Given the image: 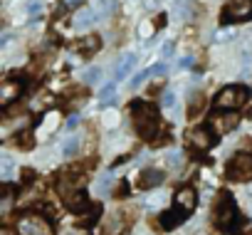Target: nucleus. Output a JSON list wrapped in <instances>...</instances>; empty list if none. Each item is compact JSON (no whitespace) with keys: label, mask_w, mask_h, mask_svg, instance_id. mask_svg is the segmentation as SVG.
Wrapping results in <instances>:
<instances>
[{"label":"nucleus","mask_w":252,"mask_h":235,"mask_svg":"<svg viewBox=\"0 0 252 235\" xmlns=\"http://www.w3.org/2000/svg\"><path fill=\"white\" fill-rule=\"evenodd\" d=\"M79 3H82V0H64V5H67V8H77Z\"/></svg>","instance_id":"30"},{"label":"nucleus","mask_w":252,"mask_h":235,"mask_svg":"<svg viewBox=\"0 0 252 235\" xmlns=\"http://www.w3.org/2000/svg\"><path fill=\"white\" fill-rule=\"evenodd\" d=\"M106 223H109V225L104 228V233H106V235H119V233H124V228H126V223H124V215H121V213H114Z\"/></svg>","instance_id":"13"},{"label":"nucleus","mask_w":252,"mask_h":235,"mask_svg":"<svg viewBox=\"0 0 252 235\" xmlns=\"http://www.w3.org/2000/svg\"><path fill=\"white\" fill-rule=\"evenodd\" d=\"M225 176L230 181H252V154H235L227 161Z\"/></svg>","instance_id":"5"},{"label":"nucleus","mask_w":252,"mask_h":235,"mask_svg":"<svg viewBox=\"0 0 252 235\" xmlns=\"http://www.w3.org/2000/svg\"><path fill=\"white\" fill-rule=\"evenodd\" d=\"M79 146H82L79 139H67L64 146H62V154L64 156H74V154H79Z\"/></svg>","instance_id":"17"},{"label":"nucleus","mask_w":252,"mask_h":235,"mask_svg":"<svg viewBox=\"0 0 252 235\" xmlns=\"http://www.w3.org/2000/svg\"><path fill=\"white\" fill-rule=\"evenodd\" d=\"M18 235H55V233H52V225L42 215L28 213L18 220Z\"/></svg>","instance_id":"6"},{"label":"nucleus","mask_w":252,"mask_h":235,"mask_svg":"<svg viewBox=\"0 0 252 235\" xmlns=\"http://www.w3.org/2000/svg\"><path fill=\"white\" fill-rule=\"evenodd\" d=\"M173 101H176L173 92H166V94H163V99H161V104H163L166 109H171V106H173Z\"/></svg>","instance_id":"23"},{"label":"nucleus","mask_w":252,"mask_h":235,"mask_svg":"<svg viewBox=\"0 0 252 235\" xmlns=\"http://www.w3.org/2000/svg\"><path fill=\"white\" fill-rule=\"evenodd\" d=\"M77 124H79V116L74 114V116H69V122H67V129L72 132V129H77Z\"/></svg>","instance_id":"25"},{"label":"nucleus","mask_w":252,"mask_h":235,"mask_svg":"<svg viewBox=\"0 0 252 235\" xmlns=\"http://www.w3.org/2000/svg\"><path fill=\"white\" fill-rule=\"evenodd\" d=\"M94 18H96V15H94L92 10H79V13L74 15V25H77V28H87V25L94 23Z\"/></svg>","instance_id":"15"},{"label":"nucleus","mask_w":252,"mask_h":235,"mask_svg":"<svg viewBox=\"0 0 252 235\" xmlns=\"http://www.w3.org/2000/svg\"><path fill=\"white\" fill-rule=\"evenodd\" d=\"M10 176H13V159L3 156V178H10Z\"/></svg>","instance_id":"22"},{"label":"nucleus","mask_w":252,"mask_h":235,"mask_svg":"<svg viewBox=\"0 0 252 235\" xmlns=\"http://www.w3.org/2000/svg\"><path fill=\"white\" fill-rule=\"evenodd\" d=\"M252 18V0H230L222 13V23H237V20H250Z\"/></svg>","instance_id":"7"},{"label":"nucleus","mask_w":252,"mask_h":235,"mask_svg":"<svg viewBox=\"0 0 252 235\" xmlns=\"http://www.w3.org/2000/svg\"><path fill=\"white\" fill-rule=\"evenodd\" d=\"M96 47H99V37L89 35V37H84V40H82V50H84L87 55H89V52H94Z\"/></svg>","instance_id":"18"},{"label":"nucleus","mask_w":252,"mask_h":235,"mask_svg":"<svg viewBox=\"0 0 252 235\" xmlns=\"http://www.w3.org/2000/svg\"><path fill=\"white\" fill-rule=\"evenodd\" d=\"M151 69H154V74H166V65H156Z\"/></svg>","instance_id":"26"},{"label":"nucleus","mask_w":252,"mask_h":235,"mask_svg":"<svg viewBox=\"0 0 252 235\" xmlns=\"http://www.w3.org/2000/svg\"><path fill=\"white\" fill-rule=\"evenodd\" d=\"M250 92L247 87H225L215 94V109L218 111H235L247 101Z\"/></svg>","instance_id":"4"},{"label":"nucleus","mask_w":252,"mask_h":235,"mask_svg":"<svg viewBox=\"0 0 252 235\" xmlns=\"http://www.w3.org/2000/svg\"><path fill=\"white\" fill-rule=\"evenodd\" d=\"M200 109H203V94H198V97H193V99H190V109H188V114H190V116H195Z\"/></svg>","instance_id":"21"},{"label":"nucleus","mask_w":252,"mask_h":235,"mask_svg":"<svg viewBox=\"0 0 252 235\" xmlns=\"http://www.w3.org/2000/svg\"><path fill=\"white\" fill-rule=\"evenodd\" d=\"M20 92H23V82H20V84H18V82H5V84H3V101L10 104L15 97H20Z\"/></svg>","instance_id":"14"},{"label":"nucleus","mask_w":252,"mask_h":235,"mask_svg":"<svg viewBox=\"0 0 252 235\" xmlns=\"http://www.w3.org/2000/svg\"><path fill=\"white\" fill-rule=\"evenodd\" d=\"M99 77H101V69H89V72L84 74V79H87V82H96Z\"/></svg>","instance_id":"24"},{"label":"nucleus","mask_w":252,"mask_h":235,"mask_svg":"<svg viewBox=\"0 0 252 235\" xmlns=\"http://www.w3.org/2000/svg\"><path fill=\"white\" fill-rule=\"evenodd\" d=\"M195 203H198L195 191H193L190 186L181 188V191L176 193V198H173V208H171L168 213H163V215H161L163 228H166V230H171V228H176L181 220H186V218L195 210Z\"/></svg>","instance_id":"1"},{"label":"nucleus","mask_w":252,"mask_h":235,"mask_svg":"<svg viewBox=\"0 0 252 235\" xmlns=\"http://www.w3.org/2000/svg\"><path fill=\"white\" fill-rule=\"evenodd\" d=\"M190 65H193V57H190V55L181 60V67H190Z\"/></svg>","instance_id":"29"},{"label":"nucleus","mask_w":252,"mask_h":235,"mask_svg":"<svg viewBox=\"0 0 252 235\" xmlns=\"http://www.w3.org/2000/svg\"><path fill=\"white\" fill-rule=\"evenodd\" d=\"M136 65V55H124L119 62H116V69H114V77L116 79H124L126 74L131 72V67Z\"/></svg>","instance_id":"10"},{"label":"nucleus","mask_w":252,"mask_h":235,"mask_svg":"<svg viewBox=\"0 0 252 235\" xmlns=\"http://www.w3.org/2000/svg\"><path fill=\"white\" fill-rule=\"evenodd\" d=\"M151 74H154V69H144V72H139V74L134 77V82H131V87H134V89H139V84H144V82H146V79H149Z\"/></svg>","instance_id":"20"},{"label":"nucleus","mask_w":252,"mask_h":235,"mask_svg":"<svg viewBox=\"0 0 252 235\" xmlns=\"http://www.w3.org/2000/svg\"><path fill=\"white\" fill-rule=\"evenodd\" d=\"M213 124H215V129H218L220 134H222V132H230V129L237 124V114H235V111H230L227 116H215Z\"/></svg>","instance_id":"12"},{"label":"nucleus","mask_w":252,"mask_h":235,"mask_svg":"<svg viewBox=\"0 0 252 235\" xmlns=\"http://www.w3.org/2000/svg\"><path fill=\"white\" fill-rule=\"evenodd\" d=\"M176 161H181V154H171V156H168V164H171V166H178Z\"/></svg>","instance_id":"27"},{"label":"nucleus","mask_w":252,"mask_h":235,"mask_svg":"<svg viewBox=\"0 0 252 235\" xmlns=\"http://www.w3.org/2000/svg\"><path fill=\"white\" fill-rule=\"evenodd\" d=\"M171 52H173V42H166V45H163V55L168 57Z\"/></svg>","instance_id":"28"},{"label":"nucleus","mask_w":252,"mask_h":235,"mask_svg":"<svg viewBox=\"0 0 252 235\" xmlns=\"http://www.w3.org/2000/svg\"><path fill=\"white\" fill-rule=\"evenodd\" d=\"M163 171H158V168H146V171H141L139 173V188H144V191H151V188H156V186H161L163 183Z\"/></svg>","instance_id":"8"},{"label":"nucleus","mask_w":252,"mask_h":235,"mask_svg":"<svg viewBox=\"0 0 252 235\" xmlns=\"http://www.w3.org/2000/svg\"><path fill=\"white\" fill-rule=\"evenodd\" d=\"M156 3H158V0H146V8H149V10H154V8H158Z\"/></svg>","instance_id":"31"},{"label":"nucleus","mask_w":252,"mask_h":235,"mask_svg":"<svg viewBox=\"0 0 252 235\" xmlns=\"http://www.w3.org/2000/svg\"><path fill=\"white\" fill-rule=\"evenodd\" d=\"M67 205H69L72 213H87L89 210V198H87L84 191H77V193H72L67 198Z\"/></svg>","instance_id":"9"},{"label":"nucleus","mask_w":252,"mask_h":235,"mask_svg":"<svg viewBox=\"0 0 252 235\" xmlns=\"http://www.w3.org/2000/svg\"><path fill=\"white\" fill-rule=\"evenodd\" d=\"M40 13H42V0H30V3H28V15L37 18Z\"/></svg>","instance_id":"19"},{"label":"nucleus","mask_w":252,"mask_h":235,"mask_svg":"<svg viewBox=\"0 0 252 235\" xmlns=\"http://www.w3.org/2000/svg\"><path fill=\"white\" fill-rule=\"evenodd\" d=\"M114 94H116V87H114V84H104V87L99 89V104L111 101V99H114Z\"/></svg>","instance_id":"16"},{"label":"nucleus","mask_w":252,"mask_h":235,"mask_svg":"<svg viewBox=\"0 0 252 235\" xmlns=\"http://www.w3.org/2000/svg\"><path fill=\"white\" fill-rule=\"evenodd\" d=\"M190 139H193V146H195V149H200V151H205V149H210V146H213V136H210V132H208V129H198V132H193V134H190Z\"/></svg>","instance_id":"11"},{"label":"nucleus","mask_w":252,"mask_h":235,"mask_svg":"<svg viewBox=\"0 0 252 235\" xmlns=\"http://www.w3.org/2000/svg\"><path fill=\"white\" fill-rule=\"evenodd\" d=\"M215 225L225 233H232L235 228H240V213H237L230 193H220V203L215 208Z\"/></svg>","instance_id":"3"},{"label":"nucleus","mask_w":252,"mask_h":235,"mask_svg":"<svg viewBox=\"0 0 252 235\" xmlns=\"http://www.w3.org/2000/svg\"><path fill=\"white\" fill-rule=\"evenodd\" d=\"M131 114H134V122H136V132L141 139H154L158 134V111L156 106L146 104V101H131Z\"/></svg>","instance_id":"2"}]
</instances>
